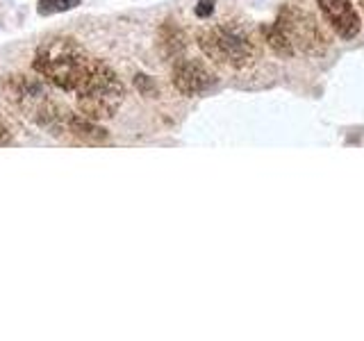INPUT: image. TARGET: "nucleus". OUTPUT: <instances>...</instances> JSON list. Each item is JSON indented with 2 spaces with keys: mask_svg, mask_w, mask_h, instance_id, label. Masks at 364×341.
I'll use <instances>...</instances> for the list:
<instances>
[{
  "mask_svg": "<svg viewBox=\"0 0 364 341\" xmlns=\"http://www.w3.org/2000/svg\"><path fill=\"white\" fill-rule=\"evenodd\" d=\"M157 50L164 60H180L187 50V34L173 21H164L157 30Z\"/></svg>",
  "mask_w": 364,
  "mask_h": 341,
  "instance_id": "1a4fd4ad",
  "label": "nucleus"
},
{
  "mask_svg": "<svg viewBox=\"0 0 364 341\" xmlns=\"http://www.w3.org/2000/svg\"><path fill=\"white\" fill-rule=\"evenodd\" d=\"M134 87H136V91H139V94L146 96V98H155V96L159 94V89H157V85H155V80H153V77H148L146 73H136V75H134Z\"/></svg>",
  "mask_w": 364,
  "mask_h": 341,
  "instance_id": "f8f14e48",
  "label": "nucleus"
},
{
  "mask_svg": "<svg viewBox=\"0 0 364 341\" xmlns=\"http://www.w3.org/2000/svg\"><path fill=\"white\" fill-rule=\"evenodd\" d=\"M14 141V130H11V125L0 117V146H9Z\"/></svg>",
  "mask_w": 364,
  "mask_h": 341,
  "instance_id": "ddd939ff",
  "label": "nucleus"
},
{
  "mask_svg": "<svg viewBox=\"0 0 364 341\" xmlns=\"http://www.w3.org/2000/svg\"><path fill=\"white\" fill-rule=\"evenodd\" d=\"M316 5L321 9L326 23L335 30L337 37L348 41L360 34L362 23L358 16V9L353 7L350 0H316Z\"/></svg>",
  "mask_w": 364,
  "mask_h": 341,
  "instance_id": "0eeeda50",
  "label": "nucleus"
},
{
  "mask_svg": "<svg viewBox=\"0 0 364 341\" xmlns=\"http://www.w3.org/2000/svg\"><path fill=\"white\" fill-rule=\"evenodd\" d=\"M198 45L212 62L230 68H246L257 60L253 39L237 23H219V26L200 30Z\"/></svg>",
  "mask_w": 364,
  "mask_h": 341,
  "instance_id": "20e7f679",
  "label": "nucleus"
},
{
  "mask_svg": "<svg viewBox=\"0 0 364 341\" xmlns=\"http://www.w3.org/2000/svg\"><path fill=\"white\" fill-rule=\"evenodd\" d=\"M5 96L28 121L50 130L53 136L62 134L68 109L50 96V91L39 77L9 75L5 80Z\"/></svg>",
  "mask_w": 364,
  "mask_h": 341,
  "instance_id": "f03ea898",
  "label": "nucleus"
},
{
  "mask_svg": "<svg viewBox=\"0 0 364 341\" xmlns=\"http://www.w3.org/2000/svg\"><path fill=\"white\" fill-rule=\"evenodd\" d=\"M214 5H216V0H198V5L193 11H196L198 18H210L214 11Z\"/></svg>",
  "mask_w": 364,
  "mask_h": 341,
  "instance_id": "4468645a",
  "label": "nucleus"
},
{
  "mask_svg": "<svg viewBox=\"0 0 364 341\" xmlns=\"http://www.w3.org/2000/svg\"><path fill=\"white\" fill-rule=\"evenodd\" d=\"M173 87L182 96H200L205 91H210L216 82V75L210 71V66L200 60H187L180 57L173 64Z\"/></svg>",
  "mask_w": 364,
  "mask_h": 341,
  "instance_id": "423d86ee",
  "label": "nucleus"
},
{
  "mask_svg": "<svg viewBox=\"0 0 364 341\" xmlns=\"http://www.w3.org/2000/svg\"><path fill=\"white\" fill-rule=\"evenodd\" d=\"M276 23L287 34L294 50L307 55H321L326 50V37L312 14L296 7H282Z\"/></svg>",
  "mask_w": 364,
  "mask_h": 341,
  "instance_id": "39448f33",
  "label": "nucleus"
},
{
  "mask_svg": "<svg viewBox=\"0 0 364 341\" xmlns=\"http://www.w3.org/2000/svg\"><path fill=\"white\" fill-rule=\"evenodd\" d=\"M62 134H71L75 141H80V144H91V146L107 141V136H109L105 128L96 125V121H91L87 117H77V114H73V112L66 114Z\"/></svg>",
  "mask_w": 364,
  "mask_h": 341,
  "instance_id": "6e6552de",
  "label": "nucleus"
},
{
  "mask_svg": "<svg viewBox=\"0 0 364 341\" xmlns=\"http://www.w3.org/2000/svg\"><path fill=\"white\" fill-rule=\"evenodd\" d=\"M262 34H264L269 48L276 55H280V57L294 55V45L289 43L287 34L282 32V28L278 26V23H267V26H262Z\"/></svg>",
  "mask_w": 364,
  "mask_h": 341,
  "instance_id": "9d476101",
  "label": "nucleus"
},
{
  "mask_svg": "<svg viewBox=\"0 0 364 341\" xmlns=\"http://www.w3.org/2000/svg\"><path fill=\"white\" fill-rule=\"evenodd\" d=\"M77 109L91 121H107L119 112L125 98V87L114 68L102 60H91L82 82L75 89Z\"/></svg>",
  "mask_w": 364,
  "mask_h": 341,
  "instance_id": "7ed1b4c3",
  "label": "nucleus"
},
{
  "mask_svg": "<svg viewBox=\"0 0 364 341\" xmlns=\"http://www.w3.org/2000/svg\"><path fill=\"white\" fill-rule=\"evenodd\" d=\"M34 71L60 91H75L91 66L87 50L71 37L46 39L34 53Z\"/></svg>",
  "mask_w": 364,
  "mask_h": 341,
  "instance_id": "f257e3e1",
  "label": "nucleus"
},
{
  "mask_svg": "<svg viewBox=\"0 0 364 341\" xmlns=\"http://www.w3.org/2000/svg\"><path fill=\"white\" fill-rule=\"evenodd\" d=\"M80 5V0H39L37 11L41 16H53L60 14V11H68Z\"/></svg>",
  "mask_w": 364,
  "mask_h": 341,
  "instance_id": "9b49d317",
  "label": "nucleus"
}]
</instances>
